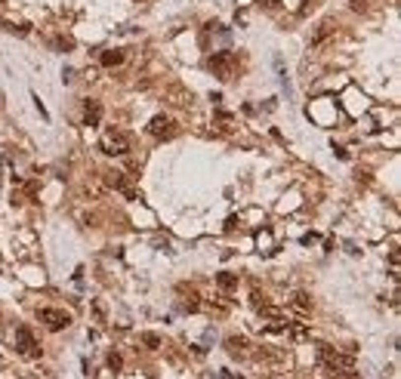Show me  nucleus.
Instances as JSON below:
<instances>
[{"instance_id": "6", "label": "nucleus", "mask_w": 401, "mask_h": 379, "mask_svg": "<svg viewBox=\"0 0 401 379\" xmlns=\"http://www.w3.org/2000/svg\"><path fill=\"white\" fill-rule=\"evenodd\" d=\"M84 120H87V126H96L102 120V105L99 102H87L84 105Z\"/></svg>"}, {"instance_id": "2", "label": "nucleus", "mask_w": 401, "mask_h": 379, "mask_svg": "<svg viewBox=\"0 0 401 379\" xmlns=\"http://www.w3.org/2000/svg\"><path fill=\"white\" fill-rule=\"evenodd\" d=\"M40 321L56 333V330H65L68 324H71V315L62 312V308H40Z\"/></svg>"}, {"instance_id": "12", "label": "nucleus", "mask_w": 401, "mask_h": 379, "mask_svg": "<svg viewBox=\"0 0 401 379\" xmlns=\"http://www.w3.org/2000/svg\"><path fill=\"white\" fill-rule=\"evenodd\" d=\"M142 342H145L148 349H157V346H160V339L154 336V333H145V336H142Z\"/></svg>"}, {"instance_id": "7", "label": "nucleus", "mask_w": 401, "mask_h": 379, "mask_svg": "<svg viewBox=\"0 0 401 379\" xmlns=\"http://www.w3.org/2000/svg\"><path fill=\"white\" fill-rule=\"evenodd\" d=\"M111 185H114V188H118L121 194H127V198H130V201H139V191H136L133 185H127V182H123L121 176H111Z\"/></svg>"}, {"instance_id": "4", "label": "nucleus", "mask_w": 401, "mask_h": 379, "mask_svg": "<svg viewBox=\"0 0 401 379\" xmlns=\"http://www.w3.org/2000/svg\"><path fill=\"white\" fill-rule=\"evenodd\" d=\"M16 349L22 354H28V358H37V354H40V349H37V342H34L28 327H16Z\"/></svg>"}, {"instance_id": "5", "label": "nucleus", "mask_w": 401, "mask_h": 379, "mask_svg": "<svg viewBox=\"0 0 401 379\" xmlns=\"http://www.w3.org/2000/svg\"><path fill=\"white\" fill-rule=\"evenodd\" d=\"M232 65H235V56L232 53H213L210 56V71H216L219 77L232 74Z\"/></svg>"}, {"instance_id": "8", "label": "nucleus", "mask_w": 401, "mask_h": 379, "mask_svg": "<svg viewBox=\"0 0 401 379\" xmlns=\"http://www.w3.org/2000/svg\"><path fill=\"white\" fill-rule=\"evenodd\" d=\"M99 59H102V65H105V68H114V65L123 62V53H121V50H105Z\"/></svg>"}, {"instance_id": "14", "label": "nucleus", "mask_w": 401, "mask_h": 379, "mask_svg": "<svg viewBox=\"0 0 401 379\" xmlns=\"http://www.w3.org/2000/svg\"><path fill=\"white\" fill-rule=\"evenodd\" d=\"M108 367H111V370H121V358H118V354H111V358H108Z\"/></svg>"}, {"instance_id": "3", "label": "nucleus", "mask_w": 401, "mask_h": 379, "mask_svg": "<svg viewBox=\"0 0 401 379\" xmlns=\"http://www.w3.org/2000/svg\"><path fill=\"white\" fill-rule=\"evenodd\" d=\"M148 133L154 136V139H170V136H176V123L167 117V114H157V117H152V123H148Z\"/></svg>"}, {"instance_id": "9", "label": "nucleus", "mask_w": 401, "mask_h": 379, "mask_svg": "<svg viewBox=\"0 0 401 379\" xmlns=\"http://www.w3.org/2000/svg\"><path fill=\"white\" fill-rule=\"evenodd\" d=\"M216 284H219L222 290H235V287H238V278H235V274H219Z\"/></svg>"}, {"instance_id": "1", "label": "nucleus", "mask_w": 401, "mask_h": 379, "mask_svg": "<svg viewBox=\"0 0 401 379\" xmlns=\"http://www.w3.org/2000/svg\"><path fill=\"white\" fill-rule=\"evenodd\" d=\"M102 151L111 154V157L127 154V151H130V139H127V136H123L121 130H108L105 136H102Z\"/></svg>"}, {"instance_id": "11", "label": "nucleus", "mask_w": 401, "mask_h": 379, "mask_svg": "<svg viewBox=\"0 0 401 379\" xmlns=\"http://www.w3.org/2000/svg\"><path fill=\"white\" fill-rule=\"evenodd\" d=\"M225 346H228V351H235V354H238L241 349H244V346H247V342H244V339H235V336H232V339H228V342H225Z\"/></svg>"}, {"instance_id": "10", "label": "nucleus", "mask_w": 401, "mask_h": 379, "mask_svg": "<svg viewBox=\"0 0 401 379\" xmlns=\"http://www.w3.org/2000/svg\"><path fill=\"white\" fill-rule=\"evenodd\" d=\"M296 308H303V312H308V308H312V302H308V296L306 293H296V302H293Z\"/></svg>"}, {"instance_id": "13", "label": "nucleus", "mask_w": 401, "mask_h": 379, "mask_svg": "<svg viewBox=\"0 0 401 379\" xmlns=\"http://www.w3.org/2000/svg\"><path fill=\"white\" fill-rule=\"evenodd\" d=\"M306 333H308L306 327H300V324H296V327L290 330V336H293V339H306Z\"/></svg>"}]
</instances>
